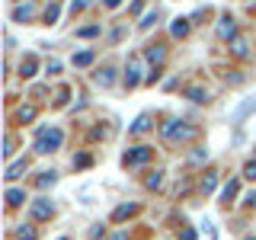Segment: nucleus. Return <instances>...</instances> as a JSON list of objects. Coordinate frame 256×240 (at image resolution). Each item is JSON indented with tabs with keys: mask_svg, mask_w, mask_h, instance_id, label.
<instances>
[{
	"mask_svg": "<svg viewBox=\"0 0 256 240\" xmlns=\"http://www.w3.org/2000/svg\"><path fill=\"white\" fill-rule=\"evenodd\" d=\"M230 54H234V58H250V42H246L244 36H237L234 42H230Z\"/></svg>",
	"mask_w": 256,
	"mask_h": 240,
	"instance_id": "6e6552de",
	"label": "nucleus"
},
{
	"mask_svg": "<svg viewBox=\"0 0 256 240\" xmlns=\"http://www.w3.org/2000/svg\"><path fill=\"white\" fill-rule=\"evenodd\" d=\"M102 4H106V6H109V10H116V6H118V4H122V0H102Z\"/></svg>",
	"mask_w": 256,
	"mask_h": 240,
	"instance_id": "c9c22d12",
	"label": "nucleus"
},
{
	"mask_svg": "<svg viewBox=\"0 0 256 240\" xmlns=\"http://www.w3.org/2000/svg\"><path fill=\"white\" fill-rule=\"evenodd\" d=\"M218 38H221V42H234V38H237V22H234V16L224 13L221 20H218Z\"/></svg>",
	"mask_w": 256,
	"mask_h": 240,
	"instance_id": "423d86ee",
	"label": "nucleus"
},
{
	"mask_svg": "<svg viewBox=\"0 0 256 240\" xmlns=\"http://www.w3.org/2000/svg\"><path fill=\"white\" fill-rule=\"evenodd\" d=\"M186 96H189L192 102H208V90H205V86H198V84L186 86Z\"/></svg>",
	"mask_w": 256,
	"mask_h": 240,
	"instance_id": "9b49d317",
	"label": "nucleus"
},
{
	"mask_svg": "<svg viewBox=\"0 0 256 240\" xmlns=\"http://www.w3.org/2000/svg\"><path fill=\"white\" fill-rule=\"evenodd\" d=\"M20 77H36V58H32V54H29V58H22L20 61Z\"/></svg>",
	"mask_w": 256,
	"mask_h": 240,
	"instance_id": "dca6fc26",
	"label": "nucleus"
},
{
	"mask_svg": "<svg viewBox=\"0 0 256 240\" xmlns=\"http://www.w3.org/2000/svg\"><path fill=\"white\" fill-rule=\"evenodd\" d=\"M36 106H22L20 112H16V122H22V125H26V122H32V118H36Z\"/></svg>",
	"mask_w": 256,
	"mask_h": 240,
	"instance_id": "aec40b11",
	"label": "nucleus"
},
{
	"mask_svg": "<svg viewBox=\"0 0 256 240\" xmlns=\"http://www.w3.org/2000/svg\"><path fill=\"white\" fill-rule=\"evenodd\" d=\"M93 80H96L100 86H112V84H116V68H102V70H96Z\"/></svg>",
	"mask_w": 256,
	"mask_h": 240,
	"instance_id": "9d476101",
	"label": "nucleus"
},
{
	"mask_svg": "<svg viewBox=\"0 0 256 240\" xmlns=\"http://www.w3.org/2000/svg\"><path fill=\"white\" fill-rule=\"evenodd\" d=\"M22 202H26V192H22V189H6V205H10V208H16V205H22Z\"/></svg>",
	"mask_w": 256,
	"mask_h": 240,
	"instance_id": "ddd939ff",
	"label": "nucleus"
},
{
	"mask_svg": "<svg viewBox=\"0 0 256 240\" xmlns=\"http://www.w3.org/2000/svg\"><path fill=\"white\" fill-rule=\"evenodd\" d=\"M148 128H150V116H138L128 132H132V134H141V132H148Z\"/></svg>",
	"mask_w": 256,
	"mask_h": 240,
	"instance_id": "a211bd4d",
	"label": "nucleus"
},
{
	"mask_svg": "<svg viewBox=\"0 0 256 240\" xmlns=\"http://www.w3.org/2000/svg\"><path fill=\"white\" fill-rule=\"evenodd\" d=\"M61 240H68V237H61Z\"/></svg>",
	"mask_w": 256,
	"mask_h": 240,
	"instance_id": "ea45409f",
	"label": "nucleus"
},
{
	"mask_svg": "<svg viewBox=\"0 0 256 240\" xmlns=\"http://www.w3.org/2000/svg\"><path fill=\"white\" fill-rule=\"evenodd\" d=\"M244 240H256V234H246V237H244Z\"/></svg>",
	"mask_w": 256,
	"mask_h": 240,
	"instance_id": "58836bf2",
	"label": "nucleus"
},
{
	"mask_svg": "<svg viewBox=\"0 0 256 240\" xmlns=\"http://www.w3.org/2000/svg\"><path fill=\"white\" fill-rule=\"evenodd\" d=\"M189 29H192V22H189V20H176L173 26H170V32H173L176 38H186V36H189Z\"/></svg>",
	"mask_w": 256,
	"mask_h": 240,
	"instance_id": "2eb2a0df",
	"label": "nucleus"
},
{
	"mask_svg": "<svg viewBox=\"0 0 256 240\" xmlns=\"http://www.w3.org/2000/svg\"><path fill=\"white\" fill-rule=\"evenodd\" d=\"M100 32V26H84V29H77V36L80 38H90V36H96Z\"/></svg>",
	"mask_w": 256,
	"mask_h": 240,
	"instance_id": "c85d7f7f",
	"label": "nucleus"
},
{
	"mask_svg": "<svg viewBox=\"0 0 256 240\" xmlns=\"http://www.w3.org/2000/svg\"><path fill=\"white\" fill-rule=\"evenodd\" d=\"M74 166H90V154H80V157H74Z\"/></svg>",
	"mask_w": 256,
	"mask_h": 240,
	"instance_id": "2f4dec72",
	"label": "nucleus"
},
{
	"mask_svg": "<svg viewBox=\"0 0 256 240\" xmlns=\"http://www.w3.org/2000/svg\"><path fill=\"white\" fill-rule=\"evenodd\" d=\"M106 240H128V234H109Z\"/></svg>",
	"mask_w": 256,
	"mask_h": 240,
	"instance_id": "e433bc0d",
	"label": "nucleus"
},
{
	"mask_svg": "<svg viewBox=\"0 0 256 240\" xmlns=\"http://www.w3.org/2000/svg\"><path fill=\"white\" fill-rule=\"evenodd\" d=\"M144 58H148L150 64H164L166 52H164V48H154V45H150V48H144Z\"/></svg>",
	"mask_w": 256,
	"mask_h": 240,
	"instance_id": "f3484780",
	"label": "nucleus"
},
{
	"mask_svg": "<svg viewBox=\"0 0 256 240\" xmlns=\"http://www.w3.org/2000/svg\"><path fill=\"white\" fill-rule=\"evenodd\" d=\"M198 160H205V150H202V148L192 150V164H198Z\"/></svg>",
	"mask_w": 256,
	"mask_h": 240,
	"instance_id": "f704fd0d",
	"label": "nucleus"
},
{
	"mask_svg": "<svg viewBox=\"0 0 256 240\" xmlns=\"http://www.w3.org/2000/svg\"><path fill=\"white\" fill-rule=\"evenodd\" d=\"M157 80H160V68H154V70H150V74L144 77V84H157Z\"/></svg>",
	"mask_w": 256,
	"mask_h": 240,
	"instance_id": "7c9ffc66",
	"label": "nucleus"
},
{
	"mask_svg": "<svg viewBox=\"0 0 256 240\" xmlns=\"http://www.w3.org/2000/svg\"><path fill=\"white\" fill-rule=\"evenodd\" d=\"M180 240H196V230H192V228H186V230L180 234Z\"/></svg>",
	"mask_w": 256,
	"mask_h": 240,
	"instance_id": "473e14b6",
	"label": "nucleus"
},
{
	"mask_svg": "<svg viewBox=\"0 0 256 240\" xmlns=\"http://www.w3.org/2000/svg\"><path fill=\"white\" fill-rule=\"evenodd\" d=\"M93 64V52H80L74 54V68H90Z\"/></svg>",
	"mask_w": 256,
	"mask_h": 240,
	"instance_id": "5701e85b",
	"label": "nucleus"
},
{
	"mask_svg": "<svg viewBox=\"0 0 256 240\" xmlns=\"http://www.w3.org/2000/svg\"><path fill=\"white\" fill-rule=\"evenodd\" d=\"M61 141H64L61 128H42V132L36 134V150L38 154H54V150L61 148Z\"/></svg>",
	"mask_w": 256,
	"mask_h": 240,
	"instance_id": "f257e3e1",
	"label": "nucleus"
},
{
	"mask_svg": "<svg viewBox=\"0 0 256 240\" xmlns=\"http://www.w3.org/2000/svg\"><path fill=\"white\" fill-rule=\"evenodd\" d=\"M253 109H256V100H246V102H240V106H237V112L230 116V122H234V125H240V122H244V118L250 116Z\"/></svg>",
	"mask_w": 256,
	"mask_h": 240,
	"instance_id": "1a4fd4ad",
	"label": "nucleus"
},
{
	"mask_svg": "<svg viewBox=\"0 0 256 240\" xmlns=\"http://www.w3.org/2000/svg\"><path fill=\"white\" fill-rule=\"evenodd\" d=\"M214 186H218V173L208 170V173L202 176V192H214Z\"/></svg>",
	"mask_w": 256,
	"mask_h": 240,
	"instance_id": "6ab92c4d",
	"label": "nucleus"
},
{
	"mask_svg": "<svg viewBox=\"0 0 256 240\" xmlns=\"http://www.w3.org/2000/svg\"><path fill=\"white\" fill-rule=\"evenodd\" d=\"M58 16H61V6L52 4V6L45 10V22H48V26H54V22H58Z\"/></svg>",
	"mask_w": 256,
	"mask_h": 240,
	"instance_id": "b1692460",
	"label": "nucleus"
},
{
	"mask_svg": "<svg viewBox=\"0 0 256 240\" xmlns=\"http://www.w3.org/2000/svg\"><path fill=\"white\" fill-rule=\"evenodd\" d=\"M48 74H61V61H52V64H48Z\"/></svg>",
	"mask_w": 256,
	"mask_h": 240,
	"instance_id": "72a5a7b5",
	"label": "nucleus"
},
{
	"mask_svg": "<svg viewBox=\"0 0 256 240\" xmlns=\"http://www.w3.org/2000/svg\"><path fill=\"white\" fill-rule=\"evenodd\" d=\"M160 182H164V173H160V170H154V173L148 176V180H144V186H148V189H157Z\"/></svg>",
	"mask_w": 256,
	"mask_h": 240,
	"instance_id": "393cba45",
	"label": "nucleus"
},
{
	"mask_svg": "<svg viewBox=\"0 0 256 240\" xmlns=\"http://www.w3.org/2000/svg\"><path fill=\"white\" fill-rule=\"evenodd\" d=\"M22 173H26V160H16V164H10V166H6V182L20 180Z\"/></svg>",
	"mask_w": 256,
	"mask_h": 240,
	"instance_id": "f8f14e48",
	"label": "nucleus"
},
{
	"mask_svg": "<svg viewBox=\"0 0 256 240\" xmlns=\"http://www.w3.org/2000/svg\"><path fill=\"white\" fill-rule=\"evenodd\" d=\"M138 212H141V205H138V202H125V205H118L116 212H112V221L118 224V221H125V218H134Z\"/></svg>",
	"mask_w": 256,
	"mask_h": 240,
	"instance_id": "0eeeda50",
	"label": "nucleus"
},
{
	"mask_svg": "<svg viewBox=\"0 0 256 240\" xmlns=\"http://www.w3.org/2000/svg\"><path fill=\"white\" fill-rule=\"evenodd\" d=\"M150 157H154V150L144 148V144H138V148H132V150L122 157V164H125V166H141V164H148Z\"/></svg>",
	"mask_w": 256,
	"mask_h": 240,
	"instance_id": "20e7f679",
	"label": "nucleus"
},
{
	"mask_svg": "<svg viewBox=\"0 0 256 240\" xmlns=\"http://www.w3.org/2000/svg\"><path fill=\"white\" fill-rule=\"evenodd\" d=\"M54 180H58V173H54V170H42V173L36 176V186H38V189H48Z\"/></svg>",
	"mask_w": 256,
	"mask_h": 240,
	"instance_id": "4468645a",
	"label": "nucleus"
},
{
	"mask_svg": "<svg viewBox=\"0 0 256 240\" xmlns=\"http://www.w3.org/2000/svg\"><path fill=\"white\" fill-rule=\"evenodd\" d=\"M244 176H246V180H256V157H253V160H246V166H244Z\"/></svg>",
	"mask_w": 256,
	"mask_h": 240,
	"instance_id": "cd10ccee",
	"label": "nucleus"
},
{
	"mask_svg": "<svg viewBox=\"0 0 256 240\" xmlns=\"http://www.w3.org/2000/svg\"><path fill=\"white\" fill-rule=\"evenodd\" d=\"M157 20H160L157 10H154V13H144V16H141V22H138V29H141V32H148L150 26H157Z\"/></svg>",
	"mask_w": 256,
	"mask_h": 240,
	"instance_id": "412c9836",
	"label": "nucleus"
},
{
	"mask_svg": "<svg viewBox=\"0 0 256 240\" xmlns=\"http://www.w3.org/2000/svg\"><path fill=\"white\" fill-rule=\"evenodd\" d=\"M86 6H90V0H70V10H74V13L86 10Z\"/></svg>",
	"mask_w": 256,
	"mask_h": 240,
	"instance_id": "c756f323",
	"label": "nucleus"
},
{
	"mask_svg": "<svg viewBox=\"0 0 256 240\" xmlns=\"http://www.w3.org/2000/svg\"><path fill=\"white\" fill-rule=\"evenodd\" d=\"M246 205H256V192H250V196H246Z\"/></svg>",
	"mask_w": 256,
	"mask_h": 240,
	"instance_id": "4c0bfd02",
	"label": "nucleus"
},
{
	"mask_svg": "<svg viewBox=\"0 0 256 240\" xmlns=\"http://www.w3.org/2000/svg\"><path fill=\"white\" fill-rule=\"evenodd\" d=\"M160 134H164L166 141H189L192 134H196V128H189V125H182L180 118H166L164 125H160Z\"/></svg>",
	"mask_w": 256,
	"mask_h": 240,
	"instance_id": "f03ea898",
	"label": "nucleus"
},
{
	"mask_svg": "<svg viewBox=\"0 0 256 240\" xmlns=\"http://www.w3.org/2000/svg\"><path fill=\"white\" fill-rule=\"evenodd\" d=\"M36 228H16V240H36Z\"/></svg>",
	"mask_w": 256,
	"mask_h": 240,
	"instance_id": "a878e982",
	"label": "nucleus"
},
{
	"mask_svg": "<svg viewBox=\"0 0 256 240\" xmlns=\"http://www.w3.org/2000/svg\"><path fill=\"white\" fill-rule=\"evenodd\" d=\"M13 20L16 22H29L32 20V6L26 4V6H16V10H13Z\"/></svg>",
	"mask_w": 256,
	"mask_h": 240,
	"instance_id": "4be33fe9",
	"label": "nucleus"
},
{
	"mask_svg": "<svg viewBox=\"0 0 256 240\" xmlns=\"http://www.w3.org/2000/svg\"><path fill=\"white\" fill-rule=\"evenodd\" d=\"M29 214L36 221H45V218H52L54 214V205H52V198H32V205H29Z\"/></svg>",
	"mask_w": 256,
	"mask_h": 240,
	"instance_id": "39448f33",
	"label": "nucleus"
},
{
	"mask_svg": "<svg viewBox=\"0 0 256 240\" xmlns=\"http://www.w3.org/2000/svg\"><path fill=\"white\" fill-rule=\"evenodd\" d=\"M221 196H224V202H230V198L237 196V180H230L228 186H224V192H221Z\"/></svg>",
	"mask_w": 256,
	"mask_h": 240,
	"instance_id": "bb28decb",
	"label": "nucleus"
},
{
	"mask_svg": "<svg viewBox=\"0 0 256 240\" xmlns=\"http://www.w3.org/2000/svg\"><path fill=\"white\" fill-rule=\"evenodd\" d=\"M144 68H141V58L138 54H132L128 58V70H125V86H138V84H144Z\"/></svg>",
	"mask_w": 256,
	"mask_h": 240,
	"instance_id": "7ed1b4c3",
	"label": "nucleus"
}]
</instances>
